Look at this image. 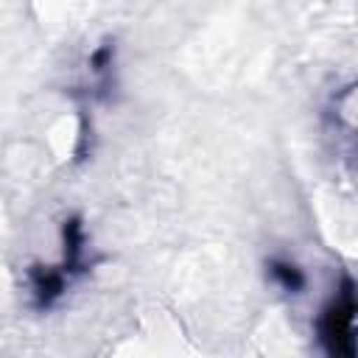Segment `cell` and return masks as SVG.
Returning a JSON list of instances; mask_svg holds the SVG:
<instances>
[{"label": "cell", "instance_id": "6da1fadb", "mask_svg": "<svg viewBox=\"0 0 358 358\" xmlns=\"http://www.w3.org/2000/svg\"><path fill=\"white\" fill-rule=\"evenodd\" d=\"M324 336L330 338V350H333V352H338V341H344L347 355L352 352V302H350V296H347L344 305H336V308L327 313Z\"/></svg>", "mask_w": 358, "mask_h": 358}]
</instances>
